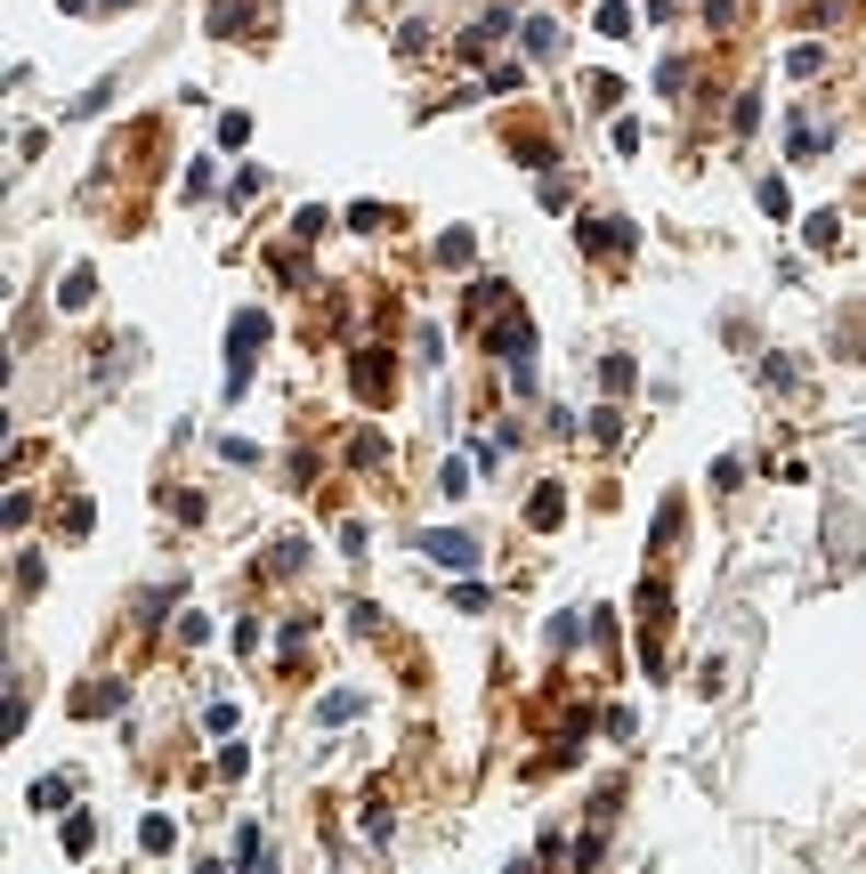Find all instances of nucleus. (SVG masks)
Wrapping results in <instances>:
<instances>
[{
    "label": "nucleus",
    "mask_w": 866,
    "mask_h": 874,
    "mask_svg": "<svg viewBox=\"0 0 866 874\" xmlns=\"http://www.w3.org/2000/svg\"><path fill=\"white\" fill-rule=\"evenodd\" d=\"M267 341V317L259 308H243L235 317V332H227V398H243V389H252V348Z\"/></svg>",
    "instance_id": "1"
},
{
    "label": "nucleus",
    "mask_w": 866,
    "mask_h": 874,
    "mask_svg": "<svg viewBox=\"0 0 866 874\" xmlns=\"http://www.w3.org/2000/svg\"><path fill=\"white\" fill-rule=\"evenodd\" d=\"M422 551H429V559H446V567H478V543H470V534H446V527H438V534H422Z\"/></svg>",
    "instance_id": "2"
},
{
    "label": "nucleus",
    "mask_w": 866,
    "mask_h": 874,
    "mask_svg": "<svg viewBox=\"0 0 866 874\" xmlns=\"http://www.w3.org/2000/svg\"><path fill=\"white\" fill-rule=\"evenodd\" d=\"M494 348H503V357H519V365H527V357H534V324H527V317L494 324Z\"/></svg>",
    "instance_id": "3"
},
{
    "label": "nucleus",
    "mask_w": 866,
    "mask_h": 874,
    "mask_svg": "<svg viewBox=\"0 0 866 874\" xmlns=\"http://www.w3.org/2000/svg\"><path fill=\"white\" fill-rule=\"evenodd\" d=\"M519 33H527V49H534V57H559V25H543V16H527Z\"/></svg>",
    "instance_id": "4"
},
{
    "label": "nucleus",
    "mask_w": 866,
    "mask_h": 874,
    "mask_svg": "<svg viewBox=\"0 0 866 874\" xmlns=\"http://www.w3.org/2000/svg\"><path fill=\"white\" fill-rule=\"evenodd\" d=\"M591 243H600V252H632V227L624 219H600V227H591Z\"/></svg>",
    "instance_id": "5"
},
{
    "label": "nucleus",
    "mask_w": 866,
    "mask_h": 874,
    "mask_svg": "<svg viewBox=\"0 0 866 874\" xmlns=\"http://www.w3.org/2000/svg\"><path fill=\"white\" fill-rule=\"evenodd\" d=\"M801 235H810V252H834V235H842V219H834V211H818L810 227H801Z\"/></svg>",
    "instance_id": "6"
},
{
    "label": "nucleus",
    "mask_w": 866,
    "mask_h": 874,
    "mask_svg": "<svg viewBox=\"0 0 866 874\" xmlns=\"http://www.w3.org/2000/svg\"><path fill=\"white\" fill-rule=\"evenodd\" d=\"M106 97H114V81H97V90H81V97H73V106H66V114H73V122H90L97 106H106Z\"/></svg>",
    "instance_id": "7"
},
{
    "label": "nucleus",
    "mask_w": 866,
    "mask_h": 874,
    "mask_svg": "<svg viewBox=\"0 0 866 874\" xmlns=\"http://www.w3.org/2000/svg\"><path fill=\"white\" fill-rule=\"evenodd\" d=\"M559 503H567L559 486H543V494H534V527H559Z\"/></svg>",
    "instance_id": "8"
},
{
    "label": "nucleus",
    "mask_w": 866,
    "mask_h": 874,
    "mask_svg": "<svg viewBox=\"0 0 866 874\" xmlns=\"http://www.w3.org/2000/svg\"><path fill=\"white\" fill-rule=\"evenodd\" d=\"M90 291H97V276H90V267H73V276H66V308H81Z\"/></svg>",
    "instance_id": "9"
},
{
    "label": "nucleus",
    "mask_w": 866,
    "mask_h": 874,
    "mask_svg": "<svg viewBox=\"0 0 866 874\" xmlns=\"http://www.w3.org/2000/svg\"><path fill=\"white\" fill-rule=\"evenodd\" d=\"M195 874H227V866H195Z\"/></svg>",
    "instance_id": "10"
}]
</instances>
